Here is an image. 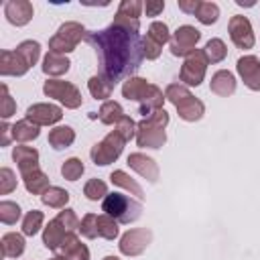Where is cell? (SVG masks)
Returning a JSON list of instances; mask_svg holds the SVG:
<instances>
[{"label":"cell","instance_id":"15","mask_svg":"<svg viewBox=\"0 0 260 260\" xmlns=\"http://www.w3.org/2000/svg\"><path fill=\"white\" fill-rule=\"evenodd\" d=\"M12 160L16 162L20 175H26V173L39 169V150L32 148V146L18 144V146L12 148Z\"/></svg>","mask_w":260,"mask_h":260},{"label":"cell","instance_id":"19","mask_svg":"<svg viewBox=\"0 0 260 260\" xmlns=\"http://www.w3.org/2000/svg\"><path fill=\"white\" fill-rule=\"evenodd\" d=\"M175 108H177L179 118L185 120V122H197V120H201L203 114H205V104H203L199 98H195V95L187 98L185 102H181V104L175 106Z\"/></svg>","mask_w":260,"mask_h":260},{"label":"cell","instance_id":"49","mask_svg":"<svg viewBox=\"0 0 260 260\" xmlns=\"http://www.w3.org/2000/svg\"><path fill=\"white\" fill-rule=\"evenodd\" d=\"M144 10H146V16H158L165 10V2L162 0H146Z\"/></svg>","mask_w":260,"mask_h":260},{"label":"cell","instance_id":"24","mask_svg":"<svg viewBox=\"0 0 260 260\" xmlns=\"http://www.w3.org/2000/svg\"><path fill=\"white\" fill-rule=\"evenodd\" d=\"M49 144L55 148V150H63L67 146L73 144L75 140V130L71 126H55L49 130Z\"/></svg>","mask_w":260,"mask_h":260},{"label":"cell","instance_id":"45","mask_svg":"<svg viewBox=\"0 0 260 260\" xmlns=\"http://www.w3.org/2000/svg\"><path fill=\"white\" fill-rule=\"evenodd\" d=\"M142 8H144V4L140 0H122L118 6V14L128 16V18H138Z\"/></svg>","mask_w":260,"mask_h":260},{"label":"cell","instance_id":"50","mask_svg":"<svg viewBox=\"0 0 260 260\" xmlns=\"http://www.w3.org/2000/svg\"><path fill=\"white\" fill-rule=\"evenodd\" d=\"M179 10L187 12V14H195L197 6H199V0H179Z\"/></svg>","mask_w":260,"mask_h":260},{"label":"cell","instance_id":"14","mask_svg":"<svg viewBox=\"0 0 260 260\" xmlns=\"http://www.w3.org/2000/svg\"><path fill=\"white\" fill-rule=\"evenodd\" d=\"M128 167L132 171H136L140 177H144L148 183H156L158 181V165L154 158L142 154V152H132L128 154Z\"/></svg>","mask_w":260,"mask_h":260},{"label":"cell","instance_id":"5","mask_svg":"<svg viewBox=\"0 0 260 260\" xmlns=\"http://www.w3.org/2000/svg\"><path fill=\"white\" fill-rule=\"evenodd\" d=\"M124 144H126V140H124L116 130H112L110 134H106L104 140H100V142H95V144L91 146L89 156H91V160H93L95 165L106 167V165L118 160V156H120L122 150H124Z\"/></svg>","mask_w":260,"mask_h":260},{"label":"cell","instance_id":"31","mask_svg":"<svg viewBox=\"0 0 260 260\" xmlns=\"http://www.w3.org/2000/svg\"><path fill=\"white\" fill-rule=\"evenodd\" d=\"M87 87H89V93H91L95 100H104V102H108V98H110L112 91H114V83H110V81L104 79L102 75L89 77Z\"/></svg>","mask_w":260,"mask_h":260},{"label":"cell","instance_id":"40","mask_svg":"<svg viewBox=\"0 0 260 260\" xmlns=\"http://www.w3.org/2000/svg\"><path fill=\"white\" fill-rule=\"evenodd\" d=\"M193 93L189 91V87L187 85H183V83H171V85H167V89H165V98L173 104V106H179L181 102H185L187 98H191Z\"/></svg>","mask_w":260,"mask_h":260},{"label":"cell","instance_id":"16","mask_svg":"<svg viewBox=\"0 0 260 260\" xmlns=\"http://www.w3.org/2000/svg\"><path fill=\"white\" fill-rule=\"evenodd\" d=\"M30 67L24 63V59L16 51H2L0 53V75H14L20 77L28 71Z\"/></svg>","mask_w":260,"mask_h":260},{"label":"cell","instance_id":"29","mask_svg":"<svg viewBox=\"0 0 260 260\" xmlns=\"http://www.w3.org/2000/svg\"><path fill=\"white\" fill-rule=\"evenodd\" d=\"M41 201L43 205L47 207H53V209H63L69 201V191H65L63 187H55L51 185L43 195H41Z\"/></svg>","mask_w":260,"mask_h":260},{"label":"cell","instance_id":"52","mask_svg":"<svg viewBox=\"0 0 260 260\" xmlns=\"http://www.w3.org/2000/svg\"><path fill=\"white\" fill-rule=\"evenodd\" d=\"M49 260H67L65 256H53V258H49Z\"/></svg>","mask_w":260,"mask_h":260},{"label":"cell","instance_id":"43","mask_svg":"<svg viewBox=\"0 0 260 260\" xmlns=\"http://www.w3.org/2000/svg\"><path fill=\"white\" fill-rule=\"evenodd\" d=\"M67 232H77L79 230V219H77V215H75V211L73 209H69V207H63L61 211H59V215L55 217Z\"/></svg>","mask_w":260,"mask_h":260},{"label":"cell","instance_id":"8","mask_svg":"<svg viewBox=\"0 0 260 260\" xmlns=\"http://www.w3.org/2000/svg\"><path fill=\"white\" fill-rule=\"evenodd\" d=\"M199 39H201V32H199L195 26L183 24V26H179V28L173 32V37H171V43H169L171 53H173L175 57H187V55H191V53L195 51Z\"/></svg>","mask_w":260,"mask_h":260},{"label":"cell","instance_id":"4","mask_svg":"<svg viewBox=\"0 0 260 260\" xmlns=\"http://www.w3.org/2000/svg\"><path fill=\"white\" fill-rule=\"evenodd\" d=\"M85 37V28L81 22H75V20H67L59 26V30L51 37L49 41V49L53 53H71L75 51V47L79 45V41Z\"/></svg>","mask_w":260,"mask_h":260},{"label":"cell","instance_id":"34","mask_svg":"<svg viewBox=\"0 0 260 260\" xmlns=\"http://www.w3.org/2000/svg\"><path fill=\"white\" fill-rule=\"evenodd\" d=\"M195 16H197V20L201 24H213L219 18V6L215 2H201L199 0V6L195 10Z\"/></svg>","mask_w":260,"mask_h":260},{"label":"cell","instance_id":"17","mask_svg":"<svg viewBox=\"0 0 260 260\" xmlns=\"http://www.w3.org/2000/svg\"><path fill=\"white\" fill-rule=\"evenodd\" d=\"M209 89L215 95H219V98H230L236 91V77H234V73L228 71V69L215 71L211 81H209Z\"/></svg>","mask_w":260,"mask_h":260},{"label":"cell","instance_id":"10","mask_svg":"<svg viewBox=\"0 0 260 260\" xmlns=\"http://www.w3.org/2000/svg\"><path fill=\"white\" fill-rule=\"evenodd\" d=\"M228 32H230L232 43L238 49H252L256 43V37H254V30H252L248 16H242V14L232 16L228 22Z\"/></svg>","mask_w":260,"mask_h":260},{"label":"cell","instance_id":"46","mask_svg":"<svg viewBox=\"0 0 260 260\" xmlns=\"http://www.w3.org/2000/svg\"><path fill=\"white\" fill-rule=\"evenodd\" d=\"M14 189H16V175L12 173V169L2 167L0 169V195H8Z\"/></svg>","mask_w":260,"mask_h":260},{"label":"cell","instance_id":"33","mask_svg":"<svg viewBox=\"0 0 260 260\" xmlns=\"http://www.w3.org/2000/svg\"><path fill=\"white\" fill-rule=\"evenodd\" d=\"M203 53H205L209 63H221L225 59V55H228V47H225V43L221 39H209L205 43Z\"/></svg>","mask_w":260,"mask_h":260},{"label":"cell","instance_id":"35","mask_svg":"<svg viewBox=\"0 0 260 260\" xmlns=\"http://www.w3.org/2000/svg\"><path fill=\"white\" fill-rule=\"evenodd\" d=\"M16 53L24 59V63H26L28 67H32V65H37V61H39V57H41V45H39L37 41H22V43L16 47Z\"/></svg>","mask_w":260,"mask_h":260},{"label":"cell","instance_id":"21","mask_svg":"<svg viewBox=\"0 0 260 260\" xmlns=\"http://www.w3.org/2000/svg\"><path fill=\"white\" fill-rule=\"evenodd\" d=\"M165 100H167V98H165L162 89H160L158 85L150 83V85H148V91H146V93H144V98L140 100V114L146 118V116H150L152 112L162 110Z\"/></svg>","mask_w":260,"mask_h":260},{"label":"cell","instance_id":"44","mask_svg":"<svg viewBox=\"0 0 260 260\" xmlns=\"http://www.w3.org/2000/svg\"><path fill=\"white\" fill-rule=\"evenodd\" d=\"M0 89H2L0 116H2L4 120H8L10 116H14V114H16V102H14V100H12V95L8 93V87H6V83H2V85H0Z\"/></svg>","mask_w":260,"mask_h":260},{"label":"cell","instance_id":"9","mask_svg":"<svg viewBox=\"0 0 260 260\" xmlns=\"http://www.w3.org/2000/svg\"><path fill=\"white\" fill-rule=\"evenodd\" d=\"M150 242H152V232L148 228H134L120 238L118 248L124 256H140Z\"/></svg>","mask_w":260,"mask_h":260},{"label":"cell","instance_id":"48","mask_svg":"<svg viewBox=\"0 0 260 260\" xmlns=\"http://www.w3.org/2000/svg\"><path fill=\"white\" fill-rule=\"evenodd\" d=\"M160 51H162L160 45H156V43H154L152 39H148V37H142V53H144V57H146L148 61L158 59Z\"/></svg>","mask_w":260,"mask_h":260},{"label":"cell","instance_id":"27","mask_svg":"<svg viewBox=\"0 0 260 260\" xmlns=\"http://www.w3.org/2000/svg\"><path fill=\"white\" fill-rule=\"evenodd\" d=\"M22 177V183H24V189L28 191V193H32V195H43L51 185H49V177L41 171V169H37V171H30V173H26V175H20Z\"/></svg>","mask_w":260,"mask_h":260},{"label":"cell","instance_id":"41","mask_svg":"<svg viewBox=\"0 0 260 260\" xmlns=\"http://www.w3.org/2000/svg\"><path fill=\"white\" fill-rule=\"evenodd\" d=\"M83 195L89 199V201H98V199H104L108 195V185L102 181V179H89L83 187Z\"/></svg>","mask_w":260,"mask_h":260},{"label":"cell","instance_id":"2","mask_svg":"<svg viewBox=\"0 0 260 260\" xmlns=\"http://www.w3.org/2000/svg\"><path fill=\"white\" fill-rule=\"evenodd\" d=\"M167 124H169V114L165 108L142 118L136 124V144L142 148H160L167 142V132H165Z\"/></svg>","mask_w":260,"mask_h":260},{"label":"cell","instance_id":"12","mask_svg":"<svg viewBox=\"0 0 260 260\" xmlns=\"http://www.w3.org/2000/svg\"><path fill=\"white\" fill-rule=\"evenodd\" d=\"M26 118L37 126H53L63 118V110L55 104H32L26 108Z\"/></svg>","mask_w":260,"mask_h":260},{"label":"cell","instance_id":"6","mask_svg":"<svg viewBox=\"0 0 260 260\" xmlns=\"http://www.w3.org/2000/svg\"><path fill=\"white\" fill-rule=\"evenodd\" d=\"M43 93L47 98H55L57 102H61L65 108L75 110L81 106V91L77 89V85H73L71 81H63V79H47L43 83Z\"/></svg>","mask_w":260,"mask_h":260},{"label":"cell","instance_id":"30","mask_svg":"<svg viewBox=\"0 0 260 260\" xmlns=\"http://www.w3.org/2000/svg\"><path fill=\"white\" fill-rule=\"evenodd\" d=\"M124 116H126V114H124L122 106H120L118 102H114V100L104 102L102 108H100V112H98V118H100L102 124H114V126H116Z\"/></svg>","mask_w":260,"mask_h":260},{"label":"cell","instance_id":"51","mask_svg":"<svg viewBox=\"0 0 260 260\" xmlns=\"http://www.w3.org/2000/svg\"><path fill=\"white\" fill-rule=\"evenodd\" d=\"M10 128H12V126H8V122L4 120V122H2V126H0V132H2V140H0V146H8V142H10V136H12Z\"/></svg>","mask_w":260,"mask_h":260},{"label":"cell","instance_id":"38","mask_svg":"<svg viewBox=\"0 0 260 260\" xmlns=\"http://www.w3.org/2000/svg\"><path fill=\"white\" fill-rule=\"evenodd\" d=\"M146 37L152 39V41H154L156 45H160V47H162L165 43H171V30H169V26H167L165 22H160V20L150 22Z\"/></svg>","mask_w":260,"mask_h":260},{"label":"cell","instance_id":"3","mask_svg":"<svg viewBox=\"0 0 260 260\" xmlns=\"http://www.w3.org/2000/svg\"><path fill=\"white\" fill-rule=\"evenodd\" d=\"M102 211L114 217L118 223H132L142 213V203L124 193H108L102 199Z\"/></svg>","mask_w":260,"mask_h":260},{"label":"cell","instance_id":"7","mask_svg":"<svg viewBox=\"0 0 260 260\" xmlns=\"http://www.w3.org/2000/svg\"><path fill=\"white\" fill-rule=\"evenodd\" d=\"M207 57L203 53V49H195L191 55L185 57L183 65H181V81L185 85H191V87H197L201 85L203 77H205V71H207Z\"/></svg>","mask_w":260,"mask_h":260},{"label":"cell","instance_id":"25","mask_svg":"<svg viewBox=\"0 0 260 260\" xmlns=\"http://www.w3.org/2000/svg\"><path fill=\"white\" fill-rule=\"evenodd\" d=\"M110 181H112V185L122 187V189L128 191L130 195H136L138 201L144 199V191H142V187H140V185H138L126 171H112V173H110Z\"/></svg>","mask_w":260,"mask_h":260},{"label":"cell","instance_id":"39","mask_svg":"<svg viewBox=\"0 0 260 260\" xmlns=\"http://www.w3.org/2000/svg\"><path fill=\"white\" fill-rule=\"evenodd\" d=\"M22 211L18 207V203L14 201H0V221L6 223V225H12L20 219Z\"/></svg>","mask_w":260,"mask_h":260},{"label":"cell","instance_id":"47","mask_svg":"<svg viewBox=\"0 0 260 260\" xmlns=\"http://www.w3.org/2000/svg\"><path fill=\"white\" fill-rule=\"evenodd\" d=\"M116 132L128 142L132 138H136V122L130 118V116H124L118 124H116Z\"/></svg>","mask_w":260,"mask_h":260},{"label":"cell","instance_id":"28","mask_svg":"<svg viewBox=\"0 0 260 260\" xmlns=\"http://www.w3.org/2000/svg\"><path fill=\"white\" fill-rule=\"evenodd\" d=\"M10 132H12V138H14L16 142H30V140L39 138V134H41L39 126H37L35 122H30L28 118L18 120V122L10 128Z\"/></svg>","mask_w":260,"mask_h":260},{"label":"cell","instance_id":"20","mask_svg":"<svg viewBox=\"0 0 260 260\" xmlns=\"http://www.w3.org/2000/svg\"><path fill=\"white\" fill-rule=\"evenodd\" d=\"M69 67H71V61L65 55H61V53L49 51L45 55V59H43V73L45 75H51V77H59V75L67 73Z\"/></svg>","mask_w":260,"mask_h":260},{"label":"cell","instance_id":"22","mask_svg":"<svg viewBox=\"0 0 260 260\" xmlns=\"http://www.w3.org/2000/svg\"><path fill=\"white\" fill-rule=\"evenodd\" d=\"M67 234H71V232H67L57 219H51L49 225L43 230V244H45L49 250L57 252V250L61 248V244H63V240H65Z\"/></svg>","mask_w":260,"mask_h":260},{"label":"cell","instance_id":"32","mask_svg":"<svg viewBox=\"0 0 260 260\" xmlns=\"http://www.w3.org/2000/svg\"><path fill=\"white\" fill-rule=\"evenodd\" d=\"M120 234V228H118V221L114 217H110L108 213H102L98 215V236L104 238V240H116Z\"/></svg>","mask_w":260,"mask_h":260},{"label":"cell","instance_id":"36","mask_svg":"<svg viewBox=\"0 0 260 260\" xmlns=\"http://www.w3.org/2000/svg\"><path fill=\"white\" fill-rule=\"evenodd\" d=\"M43 221H45L43 211H39V209L26 211V215L22 217V234L24 236H35L43 228Z\"/></svg>","mask_w":260,"mask_h":260},{"label":"cell","instance_id":"11","mask_svg":"<svg viewBox=\"0 0 260 260\" xmlns=\"http://www.w3.org/2000/svg\"><path fill=\"white\" fill-rule=\"evenodd\" d=\"M236 69L244 85L252 91H260V59L256 55H244L238 59Z\"/></svg>","mask_w":260,"mask_h":260},{"label":"cell","instance_id":"18","mask_svg":"<svg viewBox=\"0 0 260 260\" xmlns=\"http://www.w3.org/2000/svg\"><path fill=\"white\" fill-rule=\"evenodd\" d=\"M59 250L67 260H89V250L85 244H81V240L75 236V232L65 236Z\"/></svg>","mask_w":260,"mask_h":260},{"label":"cell","instance_id":"23","mask_svg":"<svg viewBox=\"0 0 260 260\" xmlns=\"http://www.w3.org/2000/svg\"><path fill=\"white\" fill-rule=\"evenodd\" d=\"M0 248H2V258H18L24 252V238L22 234L16 232H8L2 236L0 240Z\"/></svg>","mask_w":260,"mask_h":260},{"label":"cell","instance_id":"26","mask_svg":"<svg viewBox=\"0 0 260 260\" xmlns=\"http://www.w3.org/2000/svg\"><path fill=\"white\" fill-rule=\"evenodd\" d=\"M148 81L142 79V77H128L122 85V95L128 100V102H138L144 98V93L148 91Z\"/></svg>","mask_w":260,"mask_h":260},{"label":"cell","instance_id":"53","mask_svg":"<svg viewBox=\"0 0 260 260\" xmlns=\"http://www.w3.org/2000/svg\"><path fill=\"white\" fill-rule=\"evenodd\" d=\"M104 260H120V258H118V256H106Z\"/></svg>","mask_w":260,"mask_h":260},{"label":"cell","instance_id":"1","mask_svg":"<svg viewBox=\"0 0 260 260\" xmlns=\"http://www.w3.org/2000/svg\"><path fill=\"white\" fill-rule=\"evenodd\" d=\"M138 18H128L116 12L110 26L85 35V41L98 55L100 75L110 83L132 77V73L138 71L144 59L142 37L138 35Z\"/></svg>","mask_w":260,"mask_h":260},{"label":"cell","instance_id":"37","mask_svg":"<svg viewBox=\"0 0 260 260\" xmlns=\"http://www.w3.org/2000/svg\"><path fill=\"white\" fill-rule=\"evenodd\" d=\"M83 171H85V167H83L81 158H77V156H71V158H67V160L61 165V175H63V179H67V181H77V179L83 175Z\"/></svg>","mask_w":260,"mask_h":260},{"label":"cell","instance_id":"42","mask_svg":"<svg viewBox=\"0 0 260 260\" xmlns=\"http://www.w3.org/2000/svg\"><path fill=\"white\" fill-rule=\"evenodd\" d=\"M83 238H87V240H93V238H98V215L95 213H85L83 215V219H81V223H79V230H77Z\"/></svg>","mask_w":260,"mask_h":260},{"label":"cell","instance_id":"13","mask_svg":"<svg viewBox=\"0 0 260 260\" xmlns=\"http://www.w3.org/2000/svg\"><path fill=\"white\" fill-rule=\"evenodd\" d=\"M35 10L28 0H8L4 4V16L14 26H24L30 22Z\"/></svg>","mask_w":260,"mask_h":260}]
</instances>
